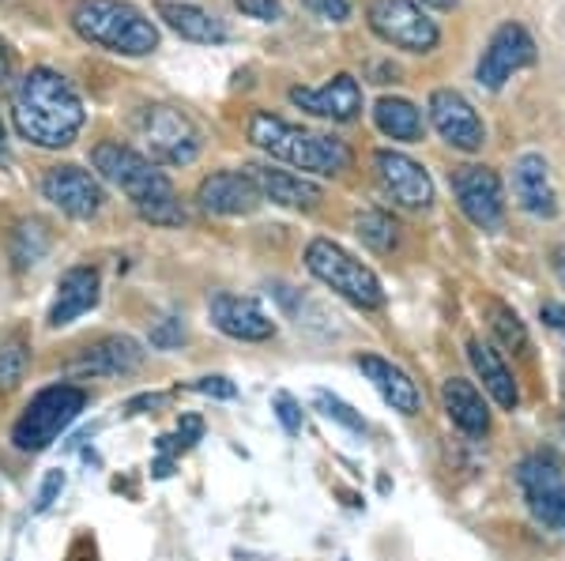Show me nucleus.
I'll return each mask as SVG.
<instances>
[{"label":"nucleus","mask_w":565,"mask_h":561,"mask_svg":"<svg viewBox=\"0 0 565 561\" xmlns=\"http://www.w3.org/2000/svg\"><path fill=\"white\" fill-rule=\"evenodd\" d=\"M15 129L39 148H68L84 129V103L65 76L50 68H31L15 87Z\"/></svg>","instance_id":"obj_1"},{"label":"nucleus","mask_w":565,"mask_h":561,"mask_svg":"<svg viewBox=\"0 0 565 561\" xmlns=\"http://www.w3.org/2000/svg\"><path fill=\"white\" fill-rule=\"evenodd\" d=\"M90 159H95V170L103 174V181L121 188L148 223H159V226L185 223V207L178 204V193H174V185H170V177L162 174L151 159H143L140 151L125 148V143H98Z\"/></svg>","instance_id":"obj_2"},{"label":"nucleus","mask_w":565,"mask_h":561,"mask_svg":"<svg viewBox=\"0 0 565 561\" xmlns=\"http://www.w3.org/2000/svg\"><path fill=\"white\" fill-rule=\"evenodd\" d=\"M249 140L260 151H268L271 159L290 162L295 170H309V174L321 177H335L351 166V148L343 140L298 129V125H287L282 117L264 110L249 117Z\"/></svg>","instance_id":"obj_3"},{"label":"nucleus","mask_w":565,"mask_h":561,"mask_svg":"<svg viewBox=\"0 0 565 561\" xmlns=\"http://www.w3.org/2000/svg\"><path fill=\"white\" fill-rule=\"evenodd\" d=\"M72 26L90 45H103L121 57H148L159 50V31L129 0H79Z\"/></svg>","instance_id":"obj_4"},{"label":"nucleus","mask_w":565,"mask_h":561,"mask_svg":"<svg viewBox=\"0 0 565 561\" xmlns=\"http://www.w3.org/2000/svg\"><path fill=\"white\" fill-rule=\"evenodd\" d=\"M306 268L313 279H321L328 291H335L340 298H348L359 310H381L385 305V291H381V279L354 260L348 249L335 246L328 238H313L306 246Z\"/></svg>","instance_id":"obj_5"},{"label":"nucleus","mask_w":565,"mask_h":561,"mask_svg":"<svg viewBox=\"0 0 565 561\" xmlns=\"http://www.w3.org/2000/svg\"><path fill=\"white\" fill-rule=\"evenodd\" d=\"M87 396L76 385H50L26 403L20 422L12 427V441L20 452H42L65 433L72 422L79 419Z\"/></svg>","instance_id":"obj_6"},{"label":"nucleus","mask_w":565,"mask_h":561,"mask_svg":"<svg viewBox=\"0 0 565 561\" xmlns=\"http://www.w3.org/2000/svg\"><path fill=\"white\" fill-rule=\"evenodd\" d=\"M516 486L524 490V501L532 517L551 528L554 536H565V467L551 452H532L516 464Z\"/></svg>","instance_id":"obj_7"},{"label":"nucleus","mask_w":565,"mask_h":561,"mask_svg":"<svg viewBox=\"0 0 565 561\" xmlns=\"http://www.w3.org/2000/svg\"><path fill=\"white\" fill-rule=\"evenodd\" d=\"M370 26L381 42L396 45L407 53H430L441 42V31L415 0H373L370 4Z\"/></svg>","instance_id":"obj_8"},{"label":"nucleus","mask_w":565,"mask_h":561,"mask_svg":"<svg viewBox=\"0 0 565 561\" xmlns=\"http://www.w3.org/2000/svg\"><path fill=\"white\" fill-rule=\"evenodd\" d=\"M140 132L151 151V162H159V166H189L200 155L196 125L170 106H151L140 121Z\"/></svg>","instance_id":"obj_9"},{"label":"nucleus","mask_w":565,"mask_h":561,"mask_svg":"<svg viewBox=\"0 0 565 561\" xmlns=\"http://www.w3.org/2000/svg\"><path fill=\"white\" fill-rule=\"evenodd\" d=\"M452 196H457L460 212L468 215V223H476L479 230H494L505 219V193H501V177L490 166L468 162L457 166L449 177Z\"/></svg>","instance_id":"obj_10"},{"label":"nucleus","mask_w":565,"mask_h":561,"mask_svg":"<svg viewBox=\"0 0 565 561\" xmlns=\"http://www.w3.org/2000/svg\"><path fill=\"white\" fill-rule=\"evenodd\" d=\"M532 61H535V39L527 34V26L501 23L494 31V39L487 42V53H482L476 76L487 90H501L513 72H521L524 65H532Z\"/></svg>","instance_id":"obj_11"},{"label":"nucleus","mask_w":565,"mask_h":561,"mask_svg":"<svg viewBox=\"0 0 565 561\" xmlns=\"http://www.w3.org/2000/svg\"><path fill=\"white\" fill-rule=\"evenodd\" d=\"M430 121L449 148L479 151L482 143H487V125H482V117L476 114V106L452 87H437L430 95Z\"/></svg>","instance_id":"obj_12"},{"label":"nucleus","mask_w":565,"mask_h":561,"mask_svg":"<svg viewBox=\"0 0 565 561\" xmlns=\"http://www.w3.org/2000/svg\"><path fill=\"white\" fill-rule=\"evenodd\" d=\"M373 166H377V181L381 188L407 212H423V207L434 204V181L423 170V162L407 159L404 151H388L381 148L373 155Z\"/></svg>","instance_id":"obj_13"},{"label":"nucleus","mask_w":565,"mask_h":561,"mask_svg":"<svg viewBox=\"0 0 565 561\" xmlns=\"http://www.w3.org/2000/svg\"><path fill=\"white\" fill-rule=\"evenodd\" d=\"M42 193L45 201L72 215V219H90L103 207V185L79 166H53L42 177Z\"/></svg>","instance_id":"obj_14"},{"label":"nucleus","mask_w":565,"mask_h":561,"mask_svg":"<svg viewBox=\"0 0 565 561\" xmlns=\"http://www.w3.org/2000/svg\"><path fill=\"white\" fill-rule=\"evenodd\" d=\"M207 316H212V324L223 336L242 343H264L276 336V321H268V313L253 298L242 294H215L207 302Z\"/></svg>","instance_id":"obj_15"},{"label":"nucleus","mask_w":565,"mask_h":561,"mask_svg":"<svg viewBox=\"0 0 565 561\" xmlns=\"http://www.w3.org/2000/svg\"><path fill=\"white\" fill-rule=\"evenodd\" d=\"M290 103L313 117H328V121H354L362 114V87L351 72H340L317 90L290 87Z\"/></svg>","instance_id":"obj_16"},{"label":"nucleus","mask_w":565,"mask_h":561,"mask_svg":"<svg viewBox=\"0 0 565 561\" xmlns=\"http://www.w3.org/2000/svg\"><path fill=\"white\" fill-rule=\"evenodd\" d=\"M196 201L212 215H249L257 212L264 196L249 174H242V170H218V174L200 181Z\"/></svg>","instance_id":"obj_17"},{"label":"nucleus","mask_w":565,"mask_h":561,"mask_svg":"<svg viewBox=\"0 0 565 561\" xmlns=\"http://www.w3.org/2000/svg\"><path fill=\"white\" fill-rule=\"evenodd\" d=\"M513 196L535 219H554L558 215V193L551 185V166H546L543 155L527 151V155L513 162Z\"/></svg>","instance_id":"obj_18"},{"label":"nucleus","mask_w":565,"mask_h":561,"mask_svg":"<svg viewBox=\"0 0 565 561\" xmlns=\"http://www.w3.org/2000/svg\"><path fill=\"white\" fill-rule=\"evenodd\" d=\"M98 294H103V279H98L95 268H68L57 283V302L50 310V328H65V324L79 321L84 313H90L98 305Z\"/></svg>","instance_id":"obj_19"},{"label":"nucleus","mask_w":565,"mask_h":561,"mask_svg":"<svg viewBox=\"0 0 565 561\" xmlns=\"http://www.w3.org/2000/svg\"><path fill=\"white\" fill-rule=\"evenodd\" d=\"M468 362H471V369H476V377L482 381V392H487L501 411H516V407H521V388H516V377H513V369L505 366L501 350H494L482 339H471L468 343Z\"/></svg>","instance_id":"obj_20"},{"label":"nucleus","mask_w":565,"mask_h":561,"mask_svg":"<svg viewBox=\"0 0 565 561\" xmlns=\"http://www.w3.org/2000/svg\"><path fill=\"white\" fill-rule=\"evenodd\" d=\"M359 369L366 374V381L377 388V396L392 407V411L418 414V407H423V392H418V385L404 374V369L392 366V362L381 358V355H359Z\"/></svg>","instance_id":"obj_21"},{"label":"nucleus","mask_w":565,"mask_h":561,"mask_svg":"<svg viewBox=\"0 0 565 561\" xmlns=\"http://www.w3.org/2000/svg\"><path fill=\"white\" fill-rule=\"evenodd\" d=\"M249 177L257 181L260 196L279 207H290V212H309V207H317L324 201L321 185H313V181L290 174V170H276V166H249Z\"/></svg>","instance_id":"obj_22"},{"label":"nucleus","mask_w":565,"mask_h":561,"mask_svg":"<svg viewBox=\"0 0 565 561\" xmlns=\"http://www.w3.org/2000/svg\"><path fill=\"white\" fill-rule=\"evenodd\" d=\"M140 362H143V350L132 336H106V339H98L95 347H87L72 369L84 377H125V374H132V369H140Z\"/></svg>","instance_id":"obj_23"},{"label":"nucleus","mask_w":565,"mask_h":561,"mask_svg":"<svg viewBox=\"0 0 565 561\" xmlns=\"http://www.w3.org/2000/svg\"><path fill=\"white\" fill-rule=\"evenodd\" d=\"M441 407L449 414V422L468 438H487L490 433V407L482 400V392L463 377H449L441 381Z\"/></svg>","instance_id":"obj_24"},{"label":"nucleus","mask_w":565,"mask_h":561,"mask_svg":"<svg viewBox=\"0 0 565 561\" xmlns=\"http://www.w3.org/2000/svg\"><path fill=\"white\" fill-rule=\"evenodd\" d=\"M154 12H159V20L174 34H181L185 42H200V45L226 42L223 20H215L212 12H204V8H196V4H185V0H159Z\"/></svg>","instance_id":"obj_25"},{"label":"nucleus","mask_w":565,"mask_h":561,"mask_svg":"<svg viewBox=\"0 0 565 561\" xmlns=\"http://www.w3.org/2000/svg\"><path fill=\"white\" fill-rule=\"evenodd\" d=\"M373 125H377L388 140H399V143L423 140V114H418V106L407 103V98H381V103L373 106Z\"/></svg>","instance_id":"obj_26"},{"label":"nucleus","mask_w":565,"mask_h":561,"mask_svg":"<svg viewBox=\"0 0 565 561\" xmlns=\"http://www.w3.org/2000/svg\"><path fill=\"white\" fill-rule=\"evenodd\" d=\"M354 234H359L362 246H370L373 252H392L399 241V223L392 219L388 212H381V207H370V212H362L359 219H354Z\"/></svg>","instance_id":"obj_27"},{"label":"nucleus","mask_w":565,"mask_h":561,"mask_svg":"<svg viewBox=\"0 0 565 561\" xmlns=\"http://www.w3.org/2000/svg\"><path fill=\"white\" fill-rule=\"evenodd\" d=\"M490 328H494V336L505 350H513V355H524L527 350V328L521 313L509 310L505 302H490Z\"/></svg>","instance_id":"obj_28"},{"label":"nucleus","mask_w":565,"mask_h":561,"mask_svg":"<svg viewBox=\"0 0 565 561\" xmlns=\"http://www.w3.org/2000/svg\"><path fill=\"white\" fill-rule=\"evenodd\" d=\"M313 407L324 414L328 422H335V427H343L351 433H362V438H366V419H362V414L354 411L348 400H340L335 392H328V388H313Z\"/></svg>","instance_id":"obj_29"},{"label":"nucleus","mask_w":565,"mask_h":561,"mask_svg":"<svg viewBox=\"0 0 565 561\" xmlns=\"http://www.w3.org/2000/svg\"><path fill=\"white\" fill-rule=\"evenodd\" d=\"M15 268H31V265H39V257L45 252V246H50V238H45V230H42V223H26L20 226V234H15Z\"/></svg>","instance_id":"obj_30"},{"label":"nucleus","mask_w":565,"mask_h":561,"mask_svg":"<svg viewBox=\"0 0 565 561\" xmlns=\"http://www.w3.org/2000/svg\"><path fill=\"white\" fill-rule=\"evenodd\" d=\"M181 343H185V321H181V316H162V321L151 328L154 350H174Z\"/></svg>","instance_id":"obj_31"},{"label":"nucleus","mask_w":565,"mask_h":561,"mask_svg":"<svg viewBox=\"0 0 565 561\" xmlns=\"http://www.w3.org/2000/svg\"><path fill=\"white\" fill-rule=\"evenodd\" d=\"M26 350L23 347H0V388H15L23 381Z\"/></svg>","instance_id":"obj_32"},{"label":"nucleus","mask_w":565,"mask_h":561,"mask_svg":"<svg viewBox=\"0 0 565 561\" xmlns=\"http://www.w3.org/2000/svg\"><path fill=\"white\" fill-rule=\"evenodd\" d=\"M271 411H276L279 427L295 438V433H302V407L295 403V396L290 392H276L271 396Z\"/></svg>","instance_id":"obj_33"},{"label":"nucleus","mask_w":565,"mask_h":561,"mask_svg":"<svg viewBox=\"0 0 565 561\" xmlns=\"http://www.w3.org/2000/svg\"><path fill=\"white\" fill-rule=\"evenodd\" d=\"M302 8L324 23H348L351 20V0H302Z\"/></svg>","instance_id":"obj_34"},{"label":"nucleus","mask_w":565,"mask_h":561,"mask_svg":"<svg viewBox=\"0 0 565 561\" xmlns=\"http://www.w3.org/2000/svg\"><path fill=\"white\" fill-rule=\"evenodd\" d=\"M65 494V472H45L42 486H39V497H34V513H45L53 509V501Z\"/></svg>","instance_id":"obj_35"},{"label":"nucleus","mask_w":565,"mask_h":561,"mask_svg":"<svg viewBox=\"0 0 565 561\" xmlns=\"http://www.w3.org/2000/svg\"><path fill=\"white\" fill-rule=\"evenodd\" d=\"M234 4H238L245 15L260 20V23H276V20H282V4H279V0H234Z\"/></svg>","instance_id":"obj_36"},{"label":"nucleus","mask_w":565,"mask_h":561,"mask_svg":"<svg viewBox=\"0 0 565 561\" xmlns=\"http://www.w3.org/2000/svg\"><path fill=\"white\" fill-rule=\"evenodd\" d=\"M193 392L212 396V400H234V396H238V385L226 381V377H200V381H193Z\"/></svg>","instance_id":"obj_37"},{"label":"nucleus","mask_w":565,"mask_h":561,"mask_svg":"<svg viewBox=\"0 0 565 561\" xmlns=\"http://www.w3.org/2000/svg\"><path fill=\"white\" fill-rule=\"evenodd\" d=\"M200 433H204V422H200L196 414H185V419H181V427H178V445L193 449L200 441Z\"/></svg>","instance_id":"obj_38"},{"label":"nucleus","mask_w":565,"mask_h":561,"mask_svg":"<svg viewBox=\"0 0 565 561\" xmlns=\"http://www.w3.org/2000/svg\"><path fill=\"white\" fill-rule=\"evenodd\" d=\"M540 316H543L546 328L565 332V305H558V302H543V305H540Z\"/></svg>","instance_id":"obj_39"},{"label":"nucleus","mask_w":565,"mask_h":561,"mask_svg":"<svg viewBox=\"0 0 565 561\" xmlns=\"http://www.w3.org/2000/svg\"><path fill=\"white\" fill-rule=\"evenodd\" d=\"M12 84V53H8V45L0 42V90Z\"/></svg>","instance_id":"obj_40"},{"label":"nucleus","mask_w":565,"mask_h":561,"mask_svg":"<svg viewBox=\"0 0 565 561\" xmlns=\"http://www.w3.org/2000/svg\"><path fill=\"white\" fill-rule=\"evenodd\" d=\"M418 4H426V8H437V12H452V8H457L460 0H418Z\"/></svg>","instance_id":"obj_41"},{"label":"nucleus","mask_w":565,"mask_h":561,"mask_svg":"<svg viewBox=\"0 0 565 561\" xmlns=\"http://www.w3.org/2000/svg\"><path fill=\"white\" fill-rule=\"evenodd\" d=\"M170 467H174V464H170V460H159V464H154V475L167 478V475H170Z\"/></svg>","instance_id":"obj_42"},{"label":"nucleus","mask_w":565,"mask_h":561,"mask_svg":"<svg viewBox=\"0 0 565 561\" xmlns=\"http://www.w3.org/2000/svg\"><path fill=\"white\" fill-rule=\"evenodd\" d=\"M4 148H8V136H4V125H0V155H4Z\"/></svg>","instance_id":"obj_43"}]
</instances>
